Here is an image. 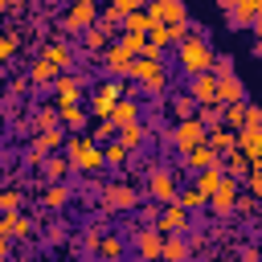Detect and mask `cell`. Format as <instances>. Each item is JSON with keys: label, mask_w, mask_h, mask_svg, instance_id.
<instances>
[{"label": "cell", "mask_w": 262, "mask_h": 262, "mask_svg": "<svg viewBox=\"0 0 262 262\" xmlns=\"http://www.w3.org/2000/svg\"><path fill=\"white\" fill-rule=\"evenodd\" d=\"M213 57H217V49H213V41H209V33L196 25V29H188L180 41H176V66L184 70V74H201V70H213Z\"/></svg>", "instance_id": "obj_1"}, {"label": "cell", "mask_w": 262, "mask_h": 262, "mask_svg": "<svg viewBox=\"0 0 262 262\" xmlns=\"http://www.w3.org/2000/svg\"><path fill=\"white\" fill-rule=\"evenodd\" d=\"M61 147H66L70 168H74V172H82V176H94V172H102V168H106V160H102V143H98L90 131H74Z\"/></svg>", "instance_id": "obj_2"}, {"label": "cell", "mask_w": 262, "mask_h": 262, "mask_svg": "<svg viewBox=\"0 0 262 262\" xmlns=\"http://www.w3.org/2000/svg\"><path fill=\"white\" fill-rule=\"evenodd\" d=\"M127 78H131V82L139 86V94H147V98L168 94V70L160 66V53H135Z\"/></svg>", "instance_id": "obj_3"}, {"label": "cell", "mask_w": 262, "mask_h": 262, "mask_svg": "<svg viewBox=\"0 0 262 262\" xmlns=\"http://www.w3.org/2000/svg\"><path fill=\"white\" fill-rule=\"evenodd\" d=\"M180 172H184V160H180V164H151V168L143 172V176H147V184H143L147 201H156V205L176 201V192H180Z\"/></svg>", "instance_id": "obj_4"}, {"label": "cell", "mask_w": 262, "mask_h": 262, "mask_svg": "<svg viewBox=\"0 0 262 262\" xmlns=\"http://www.w3.org/2000/svg\"><path fill=\"white\" fill-rule=\"evenodd\" d=\"M147 8V16H151V25H168V33L180 41L192 25H188V8H184V0H147L143 4Z\"/></svg>", "instance_id": "obj_5"}, {"label": "cell", "mask_w": 262, "mask_h": 262, "mask_svg": "<svg viewBox=\"0 0 262 262\" xmlns=\"http://www.w3.org/2000/svg\"><path fill=\"white\" fill-rule=\"evenodd\" d=\"M123 90H127V82H119V78H102V82H94L90 90H86V111H90V119H106L111 115V106L123 98Z\"/></svg>", "instance_id": "obj_6"}, {"label": "cell", "mask_w": 262, "mask_h": 262, "mask_svg": "<svg viewBox=\"0 0 262 262\" xmlns=\"http://www.w3.org/2000/svg\"><path fill=\"white\" fill-rule=\"evenodd\" d=\"M139 205V188L131 180H106L98 188V209L102 213H131Z\"/></svg>", "instance_id": "obj_7"}, {"label": "cell", "mask_w": 262, "mask_h": 262, "mask_svg": "<svg viewBox=\"0 0 262 262\" xmlns=\"http://www.w3.org/2000/svg\"><path fill=\"white\" fill-rule=\"evenodd\" d=\"M94 20H98V0H66V12L57 16V33L74 37V33H86Z\"/></svg>", "instance_id": "obj_8"}, {"label": "cell", "mask_w": 262, "mask_h": 262, "mask_svg": "<svg viewBox=\"0 0 262 262\" xmlns=\"http://www.w3.org/2000/svg\"><path fill=\"white\" fill-rule=\"evenodd\" d=\"M49 90H53V102H86L90 82H86V74H82V70H61V74H57V82H53Z\"/></svg>", "instance_id": "obj_9"}, {"label": "cell", "mask_w": 262, "mask_h": 262, "mask_svg": "<svg viewBox=\"0 0 262 262\" xmlns=\"http://www.w3.org/2000/svg\"><path fill=\"white\" fill-rule=\"evenodd\" d=\"M205 131H209V127H205V123H201L196 115H188V119H176V127H172V131H168L164 139H168V143H172V147H176V151L184 156L188 147L205 143Z\"/></svg>", "instance_id": "obj_10"}, {"label": "cell", "mask_w": 262, "mask_h": 262, "mask_svg": "<svg viewBox=\"0 0 262 262\" xmlns=\"http://www.w3.org/2000/svg\"><path fill=\"white\" fill-rule=\"evenodd\" d=\"M156 229H160V233H188V229H192V213H188L180 201H168V205H160V213H156Z\"/></svg>", "instance_id": "obj_11"}, {"label": "cell", "mask_w": 262, "mask_h": 262, "mask_svg": "<svg viewBox=\"0 0 262 262\" xmlns=\"http://www.w3.org/2000/svg\"><path fill=\"white\" fill-rule=\"evenodd\" d=\"M237 192H242V180H233V176H225V180L217 184V192L209 196V209H213L217 221H229V217H233V201H237Z\"/></svg>", "instance_id": "obj_12"}, {"label": "cell", "mask_w": 262, "mask_h": 262, "mask_svg": "<svg viewBox=\"0 0 262 262\" xmlns=\"http://www.w3.org/2000/svg\"><path fill=\"white\" fill-rule=\"evenodd\" d=\"M37 233V221L25 213V209H8V213H0V237H16V242H25V237H33Z\"/></svg>", "instance_id": "obj_13"}, {"label": "cell", "mask_w": 262, "mask_h": 262, "mask_svg": "<svg viewBox=\"0 0 262 262\" xmlns=\"http://www.w3.org/2000/svg\"><path fill=\"white\" fill-rule=\"evenodd\" d=\"M131 57H135V53L119 41V45H102V61H98V66H102V74H111V78H127V74H131Z\"/></svg>", "instance_id": "obj_14"}, {"label": "cell", "mask_w": 262, "mask_h": 262, "mask_svg": "<svg viewBox=\"0 0 262 262\" xmlns=\"http://www.w3.org/2000/svg\"><path fill=\"white\" fill-rule=\"evenodd\" d=\"M57 74H61V66H53L45 53H37V57L29 61V70H25V78H29L33 90H49V86L57 82Z\"/></svg>", "instance_id": "obj_15"}, {"label": "cell", "mask_w": 262, "mask_h": 262, "mask_svg": "<svg viewBox=\"0 0 262 262\" xmlns=\"http://www.w3.org/2000/svg\"><path fill=\"white\" fill-rule=\"evenodd\" d=\"M217 4H221V12H225L229 29H250L254 12L262 8V0H217Z\"/></svg>", "instance_id": "obj_16"}, {"label": "cell", "mask_w": 262, "mask_h": 262, "mask_svg": "<svg viewBox=\"0 0 262 262\" xmlns=\"http://www.w3.org/2000/svg\"><path fill=\"white\" fill-rule=\"evenodd\" d=\"M188 94L196 106H209L217 102V74L213 70H201V74H188Z\"/></svg>", "instance_id": "obj_17"}, {"label": "cell", "mask_w": 262, "mask_h": 262, "mask_svg": "<svg viewBox=\"0 0 262 262\" xmlns=\"http://www.w3.org/2000/svg\"><path fill=\"white\" fill-rule=\"evenodd\" d=\"M70 201H74V184H70V180H45V188H41V205H45L49 213H61Z\"/></svg>", "instance_id": "obj_18"}, {"label": "cell", "mask_w": 262, "mask_h": 262, "mask_svg": "<svg viewBox=\"0 0 262 262\" xmlns=\"http://www.w3.org/2000/svg\"><path fill=\"white\" fill-rule=\"evenodd\" d=\"M41 53H45L53 66H61V70H78V66H82V53H78V49H74L66 37H61V41H49V45H41Z\"/></svg>", "instance_id": "obj_19"}, {"label": "cell", "mask_w": 262, "mask_h": 262, "mask_svg": "<svg viewBox=\"0 0 262 262\" xmlns=\"http://www.w3.org/2000/svg\"><path fill=\"white\" fill-rule=\"evenodd\" d=\"M217 102H246V82L237 78V70L217 74Z\"/></svg>", "instance_id": "obj_20"}, {"label": "cell", "mask_w": 262, "mask_h": 262, "mask_svg": "<svg viewBox=\"0 0 262 262\" xmlns=\"http://www.w3.org/2000/svg\"><path fill=\"white\" fill-rule=\"evenodd\" d=\"M115 127H127V123H135V119H143V106L135 102V94H123L115 106H111V115H106Z\"/></svg>", "instance_id": "obj_21"}, {"label": "cell", "mask_w": 262, "mask_h": 262, "mask_svg": "<svg viewBox=\"0 0 262 262\" xmlns=\"http://www.w3.org/2000/svg\"><path fill=\"white\" fill-rule=\"evenodd\" d=\"M57 119H61V127H70V131H86L90 111H86V102H57Z\"/></svg>", "instance_id": "obj_22"}, {"label": "cell", "mask_w": 262, "mask_h": 262, "mask_svg": "<svg viewBox=\"0 0 262 262\" xmlns=\"http://www.w3.org/2000/svg\"><path fill=\"white\" fill-rule=\"evenodd\" d=\"M205 143H209L217 156H225V151H233V147H237V131H233V127H225V123H217V127H209V131H205Z\"/></svg>", "instance_id": "obj_23"}, {"label": "cell", "mask_w": 262, "mask_h": 262, "mask_svg": "<svg viewBox=\"0 0 262 262\" xmlns=\"http://www.w3.org/2000/svg\"><path fill=\"white\" fill-rule=\"evenodd\" d=\"M102 160H106V168H119V172H123V168H131L135 151H131L123 139H106V143H102Z\"/></svg>", "instance_id": "obj_24"}, {"label": "cell", "mask_w": 262, "mask_h": 262, "mask_svg": "<svg viewBox=\"0 0 262 262\" xmlns=\"http://www.w3.org/2000/svg\"><path fill=\"white\" fill-rule=\"evenodd\" d=\"M61 143H66V131H61V123H57V127H41V131L33 135V143H29V147L45 156V151H57Z\"/></svg>", "instance_id": "obj_25"}, {"label": "cell", "mask_w": 262, "mask_h": 262, "mask_svg": "<svg viewBox=\"0 0 262 262\" xmlns=\"http://www.w3.org/2000/svg\"><path fill=\"white\" fill-rule=\"evenodd\" d=\"M250 168H254V164H250V156H246V151H237V147L221 156V172H225V176H233V180H246V176H250Z\"/></svg>", "instance_id": "obj_26"}, {"label": "cell", "mask_w": 262, "mask_h": 262, "mask_svg": "<svg viewBox=\"0 0 262 262\" xmlns=\"http://www.w3.org/2000/svg\"><path fill=\"white\" fill-rule=\"evenodd\" d=\"M94 254H98V258H123V254H127V242H123V229H106V233L98 237V246H94Z\"/></svg>", "instance_id": "obj_27"}, {"label": "cell", "mask_w": 262, "mask_h": 262, "mask_svg": "<svg viewBox=\"0 0 262 262\" xmlns=\"http://www.w3.org/2000/svg\"><path fill=\"white\" fill-rule=\"evenodd\" d=\"M237 151H246V156H250V164H254V156L262 151V127H254V123L237 127Z\"/></svg>", "instance_id": "obj_28"}, {"label": "cell", "mask_w": 262, "mask_h": 262, "mask_svg": "<svg viewBox=\"0 0 262 262\" xmlns=\"http://www.w3.org/2000/svg\"><path fill=\"white\" fill-rule=\"evenodd\" d=\"M188 254H192V246H188L184 233H164V250H160V258L180 262V258H188Z\"/></svg>", "instance_id": "obj_29"}, {"label": "cell", "mask_w": 262, "mask_h": 262, "mask_svg": "<svg viewBox=\"0 0 262 262\" xmlns=\"http://www.w3.org/2000/svg\"><path fill=\"white\" fill-rule=\"evenodd\" d=\"M37 168H41V176H45V180H70V172H74L66 156H45Z\"/></svg>", "instance_id": "obj_30"}, {"label": "cell", "mask_w": 262, "mask_h": 262, "mask_svg": "<svg viewBox=\"0 0 262 262\" xmlns=\"http://www.w3.org/2000/svg\"><path fill=\"white\" fill-rule=\"evenodd\" d=\"M61 119H57V102L49 106V102H33V127L41 131V127H57Z\"/></svg>", "instance_id": "obj_31"}, {"label": "cell", "mask_w": 262, "mask_h": 262, "mask_svg": "<svg viewBox=\"0 0 262 262\" xmlns=\"http://www.w3.org/2000/svg\"><path fill=\"white\" fill-rule=\"evenodd\" d=\"M176 201H180L188 213H196V209H209V201H205V192H201L196 184H184V188L176 192Z\"/></svg>", "instance_id": "obj_32"}, {"label": "cell", "mask_w": 262, "mask_h": 262, "mask_svg": "<svg viewBox=\"0 0 262 262\" xmlns=\"http://www.w3.org/2000/svg\"><path fill=\"white\" fill-rule=\"evenodd\" d=\"M147 25H151L147 8H135V12H127V16L119 20V29H123V33H147Z\"/></svg>", "instance_id": "obj_33"}, {"label": "cell", "mask_w": 262, "mask_h": 262, "mask_svg": "<svg viewBox=\"0 0 262 262\" xmlns=\"http://www.w3.org/2000/svg\"><path fill=\"white\" fill-rule=\"evenodd\" d=\"M168 111H172L176 119H188V115H196V102H192V94L184 90V94H172V98H168Z\"/></svg>", "instance_id": "obj_34"}, {"label": "cell", "mask_w": 262, "mask_h": 262, "mask_svg": "<svg viewBox=\"0 0 262 262\" xmlns=\"http://www.w3.org/2000/svg\"><path fill=\"white\" fill-rule=\"evenodd\" d=\"M82 45H86V53H98V49L106 45V29H102V25L94 20V25H90V29L82 33Z\"/></svg>", "instance_id": "obj_35"}, {"label": "cell", "mask_w": 262, "mask_h": 262, "mask_svg": "<svg viewBox=\"0 0 262 262\" xmlns=\"http://www.w3.org/2000/svg\"><path fill=\"white\" fill-rule=\"evenodd\" d=\"M25 205V192L16 188V184H4L0 188V213H8V209H20Z\"/></svg>", "instance_id": "obj_36"}, {"label": "cell", "mask_w": 262, "mask_h": 262, "mask_svg": "<svg viewBox=\"0 0 262 262\" xmlns=\"http://www.w3.org/2000/svg\"><path fill=\"white\" fill-rule=\"evenodd\" d=\"M16 49H20V33H16V29H4V33H0V66H4Z\"/></svg>", "instance_id": "obj_37"}, {"label": "cell", "mask_w": 262, "mask_h": 262, "mask_svg": "<svg viewBox=\"0 0 262 262\" xmlns=\"http://www.w3.org/2000/svg\"><path fill=\"white\" fill-rule=\"evenodd\" d=\"M66 237H70V225H66L61 217H53V221L45 225V242H49V246H57V242H66Z\"/></svg>", "instance_id": "obj_38"}, {"label": "cell", "mask_w": 262, "mask_h": 262, "mask_svg": "<svg viewBox=\"0 0 262 262\" xmlns=\"http://www.w3.org/2000/svg\"><path fill=\"white\" fill-rule=\"evenodd\" d=\"M123 45H127L131 53H143V49H147V33H123Z\"/></svg>", "instance_id": "obj_39"}, {"label": "cell", "mask_w": 262, "mask_h": 262, "mask_svg": "<svg viewBox=\"0 0 262 262\" xmlns=\"http://www.w3.org/2000/svg\"><path fill=\"white\" fill-rule=\"evenodd\" d=\"M246 188L258 196V205H262V168H250V176H246Z\"/></svg>", "instance_id": "obj_40"}, {"label": "cell", "mask_w": 262, "mask_h": 262, "mask_svg": "<svg viewBox=\"0 0 262 262\" xmlns=\"http://www.w3.org/2000/svg\"><path fill=\"white\" fill-rule=\"evenodd\" d=\"M250 29H254V37H258V41H262V8H258V12H254V20H250Z\"/></svg>", "instance_id": "obj_41"}]
</instances>
